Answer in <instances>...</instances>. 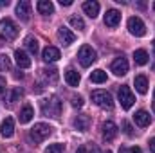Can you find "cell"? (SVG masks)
<instances>
[{
	"instance_id": "6da1fadb",
	"label": "cell",
	"mask_w": 155,
	"mask_h": 153,
	"mask_svg": "<svg viewBox=\"0 0 155 153\" xmlns=\"http://www.w3.org/2000/svg\"><path fill=\"white\" fill-rule=\"evenodd\" d=\"M51 133H52V126H49V124H45V122H36V124L29 130V139L38 144V142H43L45 139H49Z\"/></svg>"
},
{
	"instance_id": "7a4b0ae2",
	"label": "cell",
	"mask_w": 155,
	"mask_h": 153,
	"mask_svg": "<svg viewBox=\"0 0 155 153\" xmlns=\"http://www.w3.org/2000/svg\"><path fill=\"white\" fill-rule=\"evenodd\" d=\"M18 36V27L11 18H2L0 20V40L11 41Z\"/></svg>"
},
{
	"instance_id": "3957f363",
	"label": "cell",
	"mask_w": 155,
	"mask_h": 153,
	"mask_svg": "<svg viewBox=\"0 0 155 153\" xmlns=\"http://www.w3.org/2000/svg\"><path fill=\"white\" fill-rule=\"evenodd\" d=\"M41 112H43V115H49V117H60L61 115V101L56 96L43 99L41 101Z\"/></svg>"
},
{
	"instance_id": "277c9868",
	"label": "cell",
	"mask_w": 155,
	"mask_h": 153,
	"mask_svg": "<svg viewBox=\"0 0 155 153\" xmlns=\"http://www.w3.org/2000/svg\"><path fill=\"white\" fill-rule=\"evenodd\" d=\"M90 97H92V101H94L99 108H103V110H112V108H114V99H112V96H110L107 90H94V92L90 94Z\"/></svg>"
},
{
	"instance_id": "5b68a950",
	"label": "cell",
	"mask_w": 155,
	"mask_h": 153,
	"mask_svg": "<svg viewBox=\"0 0 155 153\" xmlns=\"http://www.w3.org/2000/svg\"><path fill=\"white\" fill-rule=\"evenodd\" d=\"M78 60H79V63H81V67H90L96 60H97V54H96V50L90 47V45H83L81 49H79V52H78Z\"/></svg>"
},
{
	"instance_id": "8992f818",
	"label": "cell",
	"mask_w": 155,
	"mask_h": 153,
	"mask_svg": "<svg viewBox=\"0 0 155 153\" xmlns=\"http://www.w3.org/2000/svg\"><path fill=\"white\" fill-rule=\"evenodd\" d=\"M128 31H130V34L141 38L146 34V25L139 16H132V18H128Z\"/></svg>"
},
{
	"instance_id": "52a82bcc",
	"label": "cell",
	"mask_w": 155,
	"mask_h": 153,
	"mask_svg": "<svg viewBox=\"0 0 155 153\" xmlns=\"http://www.w3.org/2000/svg\"><path fill=\"white\" fill-rule=\"evenodd\" d=\"M119 101H121V106H123L124 110H130V108L134 106L135 96H134V92L130 90V86L123 85V86L119 88Z\"/></svg>"
},
{
	"instance_id": "ba28073f",
	"label": "cell",
	"mask_w": 155,
	"mask_h": 153,
	"mask_svg": "<svg viewBox=\"0 0 155 153\" xmlns=\"http://www.w3.org/2000/svg\"><path fill=\"white\" fill-rule=\"evenodd\" d=\"M16 16L22 22H29V18H31V2L29 0L18 2V5H16Z\"/></svg>"
},
{
	"instance_id": "9c48e42d",
	"label": "cell",
	"mask_w": 155,
	"mask_h": 153,
	"mask_svg": "<svg viewBox=\"0 0 155 153\" xmlns=\"http://www.w3.org/2000/svg\"><path fill=\"white\" fill-rule=\"evenodd\" d=\"M41 58H43V61H45V63H54V61H58V60L61 58V54H60V49H56V47L49 45V47H45V49H43Z\"/></svg>"
},
{
	"instance_id": "30bf717a",
	"label": "cell",
	"mask_w": 155,
	"mask_h": 153,
	"mask_svg": "<svg viewBox=\"0 0 155 153\" xmlns=\"http://www.w3.org/2000/svg\"><path fill=\"white\" fill-rule=\"evenodd\" d=\"M112 72L116 74V76H124L126 72H128V61H126V58H116L114 61H112Z\"/></svg>"
},
{
	"instance_id": "8fae6325",
	"label": "cell",
	"mask_w": 155,
	"mask_h": 153,
	"mask_svg": "<svg viewBox=\"0 0 155 153\" xmlns=\"http://www.w3.org/2000/svg\"><path fill=\"white\" fill-rule=\"evenodd\" d=\"M117 135V126L114 121H105L103 122V139L105 141H114Z\"/></svg>"
},
{
	"instance_id": "7c38bea8",
	"label": "cell",
	"mask_w": 155,
	"mask_h": 153,
	"mask_svg": "<svg viewBox=\"0 0 155 153\" xmlns=\"http://www.w3.org/2000/svg\"><path fill=\"white\" fill-rule=\"evenodd\" d=\"M0 133H2V137H5V139L13 137V133H15V121H13L11 117H5V119L2 121V124H0Z\"/></svg>"
},
{
	"instance_id": "4fadbf2b",
	"label": "cell",
	"mask_w": 155,
	"mask_h": 153,
	"mask_svg": "<svg viewBox=\"0 0 155 153\" xmlns=\"http://www.w3.org/2000/svg\"><path fill=\"white\" fill-rule=\"evenodd\" d=\"M58 38L61 40V43H63V45H71V43H74L76 34H74L71 29H67L65 25H61V27L58 29Z\"/></svg>"
},
{
	"instance_id": "5bb4252c",
	"label": "cell",
	"mask_w": 155,
	"mask_h": 153,
	"mask_svg": "<svg viewBox=\"0 0 155 153\" xmlns=\"http://www.w3.org/2000/svg\"><path fill=\"white\" fill-rule=\"evenodd\" d=\"M121 22V13L117 9H108L107 15H105V25L108 27H117Z\"/></svg>"
},
{
	"instance_id": "9a60e30c",
	"label": "cell",
	"mask_w": 155,
	"mask_h": 153,
	"mask_svg": "<svg viewBox=\"0 0 155 153\" xmlns=\"http://www.w3.org/2000/svg\"><path fill=\"white\" fill-rule=\"evenodd\" d=\"M90 122H92V119H90V115H78L76 119H74V128H76L78 132H87L88 128H90Z\"/></svg>"
},
{
	"instance_id": "2e32d148",
	"label": "cell",
	"mask_w": 155,
	"mask_h": 153,
	"mask_svg": "<svg viewBox=\"0 0 155 153\" xmlns=\"http://www.w3.org/2000/svg\"><path fill=\"white\" fill-rule=\"evenodd\" d=\"M134 121H135V124H137V126H141V128H146V126H150V122H152V117H150V114H148L146 110H139L137 114L134 115Z\"/></svg>"
},
{
	"instance_id": "e0dca14e",
	"label": "cell",
	"mask_w": 155,
	"mask_h": 153,
	"mask_svg": "<svg viewBox=\"0 0 155 153\" xmlns=\"http://www.w3.org/2000/svg\"><path fill=\"white\" fill-rule=\"evenodd\" d=\"M15 60H16V65L20 69H29L31 67V58L24 52V50H15Z\"/></svg>"
},
{
	"instance_id": "ac0fdd59",
	"label": "cell",
	"mask_w": 155,
	"mask_h": 153,
	"mask_svg": "<svg viewBox=\"0 0 155 153\" xmlns=\"http://www.w3.org/2000/svg\"><path fill=\"white\" fill-rule=\"evenodd\" d=\"M83 11L90 16V18H96L99 15V4L94 2V0H88V2H83Z\"/></svg>"
},
{
	"instance_id": "d6986e66",
	"label": "cell",
	"mask_w": 155,
	"mask_h": 153,
	"mask_svg": "<svg viewBox=\"0 0 155 153\" xmlns=\"http://www.w3.org/2000/svg\"><path fill=\"white\" fill-rule=\"evenodd\" d=\"M33 115H35L33 106H31V105H24V108L20 110V115H18V121H20V124H27V122L33 119Z\"/></svg>"
},
{
	"instance_id": "ffe728a7",
	"label": "cell",
	"mask_w": 155,
	"mask_h": 153,
	"mask_svg": "<svg viewBox=\"0 0 155 153\" xmlns=\"http://www.w3.org/2000/svg\"><path fill=\"white\" fill-rule=\"evenodd\" d=\"M36 9H38L40 15H52L54 13V4L51 0H40L36 4Z\"/></svg>"
},
{
	"instance_id": "44dd1931",
	"label": "cell",
	"mask_w": 155,
	"mask_h": 153,
	"mask_svg": "<svg viewBox=\"0 0 155 153\" xmlns=\"http://www.w3.org/2000/svg\"><path fill=\"white\" fill-rule=\"evenodd\" d=\"M134 85H135V90L139 92V94H146L148 92V79H146V76H135V79H134Z\"/></svg>"
},
{
	"instance_id": "7402d4cb",
	"label": "cell",
	"mask_w": 155,
	"mask_h": 153,
	"mask_svg": "<svg viewBox=\"0 0 155 153\" xmlns=\"http://www.w3.org/2000/svg\"><path fill=\"white\" fill-rule=\"evenodd\" d=\"M65 81H67L71 86H78L79 81H81V76L78 74V70H74V69H67V72H65Z\"/></svg>"
},
{
	"instance_id": "603a6c76",
	"label": "cell",
	"mask_w": 155,
	"mask_h": 153,
	"mask_svg": "<svg viewBox=\"0 0 155 153\" xmlns=\"http://www.w3.org/2000/svg\"><path fill=\"white\" fill-rule=\"evenodd\" d=\"M22 96H24V90H22L20 86H13V88L5 94V99H7V103H9V105H13V103H15V101H18Z\"/></svg>"
},
{
	"instance_id": "cb8c5ba5",
	"label": "cell",
	"mask_w": 155,
	"mask_h": 153,
	"mask_svg": "<svg viewBox=\"0 0 155 153\" xmlns=\"http://www.w3.org/2000/svg\"><path fill=\"white\" fill-rule=\"evenodd\" d=\"M25 47H27V50H29L33 56H36V54H38V50H40L38 40L35 38V36H27V38H25Z\"/></svg>"
},
{
	"instance_id": "d4e9b609",
	"label": "cell",
	"mask_w": 155,
	"mask_h": 153,
	"mask_svg": "<svg viewBox=\"0 0 155 153\" xmlns=\"http://www.w3.org/2000/svg\"><path fill=\"white\" fill-rule=\"evenodd\" d=\"M134 60H135L137 65H146V63H148V52H146L144 49H137V50L134 52Z\"/></svg>"
},
{
	"instance_id": "484cf974",
	"label": "cell",
	"mask_w": 155,
	"mask_h": 153,
	"mask_svg": "<svg viewBox=\"0 0 155 153\" xmlns=\"http://www.w3.org/2000/svg\"><path fill=\"white\" fill-rule=\"evenodd\" d=\"M90 81H92V83H105V81H107V72L101 70V69H96V70L90 74Z\"/></svg>"
},
{
	"instance_id": "4316f807",
	"label": "cell",
	"mask_w": 155,
	"mask_h": 153,
	"mask_svg": "<svg viewBox=\"0 0 155 153\" xmlns=\"http://www.w3.org/2000/svg\"><path fill=\"white\" fill-rule=\"evenodd\" d=\"M41 72H43V76H45V79H47L49 83H56L58 77H60L58 76V70H56L54 67H51V69H43Z\"/></svg>"
},
{
	"instance_id": "83f0119b",
	"label": "cell",
	"mask_w": 155,
	"mask_h": 153,
	"mask_svg": "<svg viewBox=\"0 0 155 153\" xmlns=\"http://www.w3.org/2000/svg\"><path fill=\"white\" fill-rule=\"evenodd\" d=\"M69 22H71V25L78 29V31H83L85 29V22H83V18L81 16H76V15H72L71 18H69Z\"/></svg>"
},
{
	"instance_id": "f1b7e54d",
	"label": "cell",
	"mask_w": 155,
	"mask_h": 153,
	"mask_svg": "<svg viewBox=\"0 0 155 153\" xmlns=\"http://www.w3.org/2000/svg\"><path fill=\"white\" fill-rule=\"evenodd\" d=\"M0 70H11V58L7 54H0Z\"/></svg>"
},
{
	"instance_id": "f546056e",
	"label": "cell",
	"mask_w": 155,
	"mask_h": 153,
	"mask_svg": "<svg viewBox=\"0 0 155 153\" xmlns=\"http://www.w3.org/2000/svg\"><path fill=\"white\" fill-rule=\"evenodd\" d=\"M45 153H65V146L63 144H51L45 150Z\"/></svg>"
},
{
	"instance_id": "4dcf8cb0",
	"label": "cell",
	"mask_w": 155,
	"mask_h": 153,
	"mask_svg": "<svg viewBox=\"0 0 155 153\" xmlns=\"http://www.w3.org/2000/svg\"><path fill=\"white\" fill-rule=\"evenodd\" d=\"M71 103H72L74 108H81V106H83V97H81V96H72V97H71Z\"/></svg>"
},
{
	"instance_id": "1f68e13d",
	"label": "cell",
	"mask_w": 155,
	"mask_h": 153,
	"mask_svg": "<svg viewBox=\"0 0 155 153\" xmlns=\"http://www.w3.org/2000/svg\"><path fill=\"white\" fill-rule=\"evenodd\" d=\"M121 126H123V130H124V133H126L128 137H132V135H134L132 126H130V122H128V121H123V122H121Z\"/></svg>"
},
{
	"instance_id": "d6a6232c",
	"label": "cell",
	"mask_w": 155,
	"mask_h": 153,
	"mask_svg": "<svg viewBox=\"0 0 155 153\" xmlns=\"http://www.w3.org/2000/svg\"><path fill=\"white\" fill-rule=\"evenodd\" d=\"M5 92V77L0 76V94H4Z\"/></svg>"
},
{
	"instance_id": "836d02e7",
	"label": "cell",
	"mask_w": 155,
	"mask_h": 153,
	"mask_svg": "<svg viewBox=\"0 0 155 153\" xmlns=\"http://www.w3.org/2000/svg\"><path fill=\"white\" fill-rule=\"evenodd\" d=\"M88 153H103L99 150V146H96V144H92L90 148H88Z\"/></svg>"
},
{
	"instance_id": "e575fe53",
	"label": "cell",
	"mask_w": 155,
	"mask_h": 153,
	"mask_svg": "<svg viewBox=\"0 0 155 153\" xmlns=\"http://www.w3.org/2000/svg\"><path fill=\"white\" fill-rule=\"evenodd\" d=\"M150 151L155 153V137L153 139H150Z\"/></svg>"
},
{
	"instance_id": "d590c367",
	"label": "cell",
	"mask_w": 155,
	"mask_h": 153,
	"mask_svg": "<svg viewBox=\"0 0 155 153\" xmlns=\"http://www.w3.org/2000/svg\"><path fill=\"white\" fill-rule=\"evenodd\" d=\"M61 5H72V0H60Z\"/></svg>"
},
{
	"instance_id": "8d00e7d4",
	"label": "cell",
	"mask_w": 155,
	"mask_h": 153,
	"mask_svg": "<svg viewBox=\"0 0 155 153\" xmlns=\"http://www.w3.org/2000/svg\"><path fill=\"white\" fill-rule=\"evenodd\" d=\"M137 7H139V9H144V7H146V4H144V2H139V4H137Z\"/></svg>"
},
{
	"instance_id": "74e56055",
	"label": "cell",
	"mask_w": 155,
	"mask_h": 153,
	"mask_svg": "<svg viewBox=\"0 0 155 153\" xmlns=\"http://www.w3.org/2000/svg\"><path fill=\"white\" fill-rule=\"evenodd\" d=\"M130 151H132V153H141V148H132Z\"/></svg>"
},
{
	"instance_id": "f35d334b",
	"label": "cell",
	"mask_w": 155,
	"mask_h": 153,
	"mask_svg": "<svg viewBox=\"0 0 155 153\" xmlns=\"http://www.w3.org/2000/svg\"><path fill=\"white\" fill-rule=\"evenodd\" d=\"M0 5H9V0H0Z\"/></svg>"
},
{
	"instance_id": "ab89813d",
	"label": "cell",
	"mask_w": 155,
	"mask_h": 153,
	"mask_svg": "<svg viewBox=\"0 0 155 153\" xmlns=\"http://www.w3.org/2000/svg\"><path fill=\"white\" fill-rule=\"evenodd\" d=\"M76 153H85V148H83V146H81V148H79V150H78Z\"/></svg>"
},
{
	"instance_id": "60d3db41",
	"label": "cell",
	"mask_w": 155,
	"mask_h": 153,
	"mask_svg": "<svg viewBox=\"0 0 155 153\" xmlns=\"http://www.w3.org/2000/svg\"><path fill=\"white\" fill-rule=\"evenodd\" d=\"M152 45H153V50H155V40H153V41H152Z\"/></svg>"
},
{
	"instance_id": "b9f144b4",
	"label": "cell",
	"mask_w": 155,
	"mask_h": 153,
	"mask_svg": "<svg viewBox=\"0 0 155 153\" xmlns=\"http://www.w3.org/2000/svg\"><path fill=\"white\" fill-rule=\"evenodd\" d=\"M153 114H155V103H153Z\"/></svg>"
},
{
	"instance_id": "7bdbcfd3",
	"label": "cell",
	"mask_w": 155,
	"mask_h": 153,
	"mask_svg": "<svg viewBox=\"0 0 155 153\" xmlns=\"http://www.w3.org/2000/svg\"><path fill=\"white\" fill-rule=\"evenodd\" d=\"M107 153H112V151H110V150H107Z\"/></svg>"
},
{
	"instance_id": "ee69618b",
	"label": "cell",
	"mask_w": 155,
	"mask_h": 153,
	"mask_svg": "<svg viewBox=\"0 0 155 153\" xmlns=\"http://www.w3.org/2000/svg\"><path fill=\"white\" fill-rule=\"evenodd\" d=\"M153 9H155V2H153Z\"/></svg>"
},
{
	"instance_id": "f6af8a7d",
	"label": "cell",
	"mask_w": 155,
	"mask_h": 153,
	"mask_svg": "<svg viewBox=\"0 0 155 153\" xmlns=\"http://www.w3.org/2000/svg\"><path fill=\"white\" fill-rule=\"evenodd\" d=\"M153 99H155V92H153Z\"/></svg>"
}]
</instances>
